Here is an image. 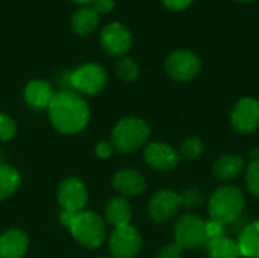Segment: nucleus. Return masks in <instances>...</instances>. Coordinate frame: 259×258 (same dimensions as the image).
Wrapping results in <instances>:
<instances>
[{
    "label": "nucleus",
    "mask_w": 259,
    "mask_h": 258,
    "mask_svg": "<svg viewBox=\"0 0 259 258\" xmlns=\"http://www.w3.org/2000/svg\"><path fill=\"white\" fill-rule=\"evenodd\" d=\"M52 125L61 134L73 135L83 131L90 122V106L85 99L73 90H61L49 106Z\"/></svg>",
    "instance_id": "obj_1"
},
{
    "label": "nucleus",
    "mask_w": 259,
    "mask_h": 258,
    "mask_svg": "<svg viewBox=\"0 0 259 258\" xmlns=\"http://www.w3.org/2000/svg\"><path fill=\"white\" fill-rule=\"evenodd\" d=\"M244 208V195L235 186H223L217 189L208 202V213L211 220L222 224L223 227L234 224L240 219Z\"/></svg>",
    "instance_id": "obj_2"
},
{
    "label": "nucleus",
    "mask_w": 259,
    "mask_h": 258,
    "mask_svg": "<svg viewBox=\"0 0 259 258\" xmlns=\"http://www.w3.org/2000/svg\"><path fill=\"white\" fill-rule=\"evenodd\" d=\"M150 135V128L140 117H124L118 120L111 134V144L121 154H131L146 144Z\"/></svg>",
    "instance_id": "obj_3"
},
{
    "label": "nucleus",
    "mask_w": 259,
    "mask_h": 258,
    "mask_svg": "<svg viewBox=\"0 0 259 258\" xmlns=\"http://www.w3.org/2000/svg\"><path fill=\"white\" fill-rule=\"evenodd\" d=\"M67 228L70 230L73 239L88 249L100 248L108 236L105 220L94 211L76 213Z\"/></svg>",
    "instance_id": "obj_4"
},
{
    "label": "nucleus",
    "mask_w": 259,
    "mask_h": 258,
    "mask_svg": "<svg viewBox=\"0 0 259 258\" xmlns=\"http://www.w3.org/2000/svg\"><path fill=\"white\" fill-rule=\"evenodd\" d=\"M108 84L106 70L97 62H87L70 71V88L77 94L94 96L100 93Z\"/></svg>",
    "instance_id": "obj_5"
},
{
    "label": "nucleus",
    "mask_w": 259,
    "mask_h": 258,
    "mask_svg": "<svg viewBox=\"0 0 259 258\" xmlns=\"http://www.w3.org/2000/svg\"><path fill=\"white\" fill-rule=\"evenodd\" d=\"M205 220L196 214L182 216L175 225V242L182 249H194L206 243Z\"/></svg>",
    "instance_id": "obj_6"
},
{
    "label": "nucleus",
    "mask_w": 259,
    "mask_h": 258,
    "mask_svg": "<svg viewBox=\"0 0 259 258\" xmlns=\"http://www.w3.org/2000/svg\"><path fill=\"white\" fill-rule=\"evenodd\" d=\"M143 239L135 227H117L109 236V252L114 258H134L141 249Z\"/></svg>",
    "instance_id": "obj_7"
},
{
    "label": "nucleus",
    "mask_w": 259,
    "mask_h": 258,
    "mask_svg": "<svg viewBox=\"0 0 259 258\" xmlns=\"http://www.w3.org/2000/svg\"><path fill=\"white\" fill-rule=\"evenodd\" d=\"M200 68L202 64L197 55L184 49L175 50L173 53L168 55L165 61L167 73L179 82H188L194 79L200 73Z\"/></svg>",
    "instance_id": "obj_8"
},
{
    "label": "nucleus",
    "mask_w": 259,
    "mask_h": 258,
    "mask_svg": "<svg viewBox=\"0 0 259 258\" xmlns=\"http://www.w3.org/2000/svg\"><path fill=\"white\" fill-rule=\"evenodd\" d=\"M58 202L62 207V211L79 213L83 211L88 202L87 186L74 176L65 178L58 189Z\"/></svg>",
    "instance_id": "obj_9"
},
{
    "label": "nucleus",
    "mask_w": 259,
    "mask_h": 258,
    "mask_svg": "<svg viewBox=\"0 0 259 258\" xmlns=\"http://www.w3.org/2000/svg\"><path fill=\"white\" fill-rule=\"evenodd\" d=\"M181 207V196L178 193L173 190H159L150 198L147 211L152 220L156 224H165L178 214Z\"/></svg>",
    "instance_id": "obj_10"
},
{
    "label": "nucleus",
    "mask_w": 259,
    "mask_h": 258,
    "mask_svg": "<svg viewBox=\"0 0 259 258\" xmlns=\"http://www.w3.org/2000/svg\"><path fill=\"white\" fill-rule=\"evenodd\" d=\"M100 44L103 50L114 56H123L132 46V35L121 23H109L100 32Z\"/></svg>",
    "instance_id": "obj_11"
},
{
    "label": "nucleus",
    "mask_w": 259,
    "mask_h": 258,
    "mask_svg": "<svg viewBox=\"0 0 259 258\" xmlns=\"http://www.w3.org/2000/svg\"><path fill=\"white\" fill-rule=\"evenodd\" d=\"M232 126L241 134H250L259 126V100L243 97L237 102L231 114Z\"/></svg>",
    "instance_id": "obj_12"
},
{
    "label": "nucleus",
    "mask_w": 259,
    "mask_h": 258,
    "mask_svg": "<svg viewBox=\"0 0 259 258\" xmlns=\"http://www.w3.org/2000/svg\"><path fill=\"white\" fill-rule=\"evenodd\" d=\"M144 161L155 170L170 172L179 164V154L167 143L153 141L144 148Z\"/></svg>",
    "instance_id": "obj_13"
},
{
    "label": "nucleus",
    "mask_w": 259,
    "mask_h": 258,
    "mask_svg": "<svg viewBox=\"0 0 259 258\" xmlns=\"http://www.w3.org/2000/svg\"><path fill=\"white\" fill-rule=\"evenodd\" d=\"M112 187L123 198H135L146 190V179L134 169H121L114 175Z\"/></svg>",
    "instance_id": "obj_14"
},
{
    "label": "nucleus",
    "mask_w": 259,
    "mask_h": 258,
    "mask_svg": "<svg viewBox=\"0 0 259 258\" xmlns=\"http://www.w3.org/2000/svg\"><path fill=\"white\" fill-rule=\"evenodd\" d=\"M29 248V237L23 230L11 228L0 236V258H23Z\"/></svg>",
    "instance_id": "obj_15"
},
{
    "label": "nucleus",
    "mask_w": 259,
    "mask_h": 258,
    "mask_svg": "<svg viewBox=\"0 0 259 258\" xmlns=\"http://www.w3.org/2000/svg\"><path fill=\"white\" fill-rule=\"evenodd\" d=\"M55 97L53 87L41 79L30 81L24 88V100L33 109H46Z\"/></svg>",
    "instance_id": "obj_16"
},
{
    "label": "nucleus",
    "mask_w": 259,
    "mask_h": 258,
    "mask_svg": "<svg viewBox=\"0 0 259 258\" xmlns=\"http://www.w3.org/2000/svg\"><path fill=\"white\" fill-rule=\"evenodd\" d=\"M131 219H132V208L126 198L115 196L108 201L105 207V220L109 225H112L114 228L124 227L131 224Z\"/></svg>",
    "instance_id": "obj_17"
},
{
    "label": "nucleus",
    "mask_w": 259,
    "mask_h": 258,
    "mask_svg": "<svg viewBox=\"0 0 259 258\" xmlns=\"http://www.w3.org/2000/svg\"><path fill=\"white\" fill-rule=\"evenodd\" d=\"M99 26V14L93 6H80L71 15V27L77 35L87 36Z\"/></svg>",
    "instance_id": "obj_18"
},
{
    "label": "nucleus",
    "mask_w": 259,
    "mask_h": 258,
    "mask_svg": "<svg viewBox=\"0 0 259 258\" xmlns=\"http://www.w3.org/2000/svg\"><path fill=\"white\" fill-rule=\"evenodd\" d=\"M246 163L243 160V157L240 155H234V154H228L220 157L215 164H214V175L222 179V181H231L234 178H237L238 175H241V172L244 170Z\"/></svg>",
    "instance_id": "obj_19"
},
{
    "label": "nucleus",
    "mask_w": 259,
    "mask_h": 258,
    "mask_svg": "<svg viewBox=\"0 0 259 258\" xmlns=\"http://www.w3.org/2000/svg\"><path fill=\"white\" fill-rule=\"evenodd\" d=\"M209 258H240V246L235 240L226 236H220L215 239L206 240L203 245Z\"/></svg>",
    "instance_id": "obj_20"
},
{
    "label": "nucleus",
    "mask_w": 259,
    "mask_h": 258,
    "mask_svg": "<svg viewBox=\"0 0 259 258\" xmlns=\"http://www.w3.org/2000/svg\"><path fill=\"white\" fill-rule=\"evenodd\" d=\"M241 257L259 258V220L247 224L238 237Z\"/></svg>",
    "instance_id": "obj_21"
},
{
    "label": "nucleus",
    "mask_w": 259,
    "mask_h": 258,
    "mask_svg": "<svg viewBox=\"0 0 259 258\" xmlns=\"http://www.w3.org/2000/svg\"><path fill=\"white\" fill-rule=\"evenodd\" d=\"M20 184H21V176L18 170L12 166L2 164L0 166V201L14 196Z\"/></svg>",
    "instance_id": "obj_22"
},
{
    "label": "nucleus",
    "mask_w": 259,
    "mask_h": 258,
    "mask_svg": "<svg viewBox=\"0 0 259 258\" xmlns=\"http://www.w3.org/2000/svg\"><path fill=\"white\" fill-rule=\"evenodd\" d=\"M115 71H117L120 79H123L126 82H132V81H135L138 78L140 68H138V64L134 59L121 58L115 64Z\"/></svg>",
    "instance_id": "obj_23"
},
{
    "label": "nucleus",
    "mask_w": 259,
    "mask_h": 258,
    "mask_svg": "<svg viewBox=\"0 0 259 258\" xmlns=\"http://www.w3.org/2000/svg\"><path fill=\"white\" fill-rule=\"evenodd\" d=\"M205 151L203 143L199 138H188L181 144V155L187 160H196L199 158Z\"/></svg>",
    "instance_id": "obj_24"
},
{
    "label": "nucleus",
    "mask_w": 259,
    "mask_h": 258,
    "mask_svg": "<svg viewBox=\"0 0 259 258\" xmlns=\"http://www.w3.org/2000/svg\"><path fill=\"white\" fill-rule=\"evenodd\" d=\"M15 134H17L15 120L8 114L0 113V141H9L15 137Z\"/></svg>",
    "instance_id": "obj_25"
},
{
    "label": "nucleus",
    "mask_w": 259,
    "mask_h": 258,
    "mask_svg": "<svg viewBox=\"0 0 259 258\" xmlns=\"http://www.w3.org/2000/svg\"><path fill=\"white\" fill-rule=\"evenodd\" d=\"M246 182L249 187V192L259 198V160L250 161V164L247 166V172H246Z\"/></svg>",
    "instance_id": "obj_26"
},
{
    "label": "nucleus",
    "mask_w": 259,
    "mask_h": 258,
    "mask_svg": "<svg viewBox=\"0 0 259 258\" xmlns=\"http://www.w3.org/2000/svg\"><path fill=\"white\" fill-rule=\"evenodd\" d=\"M181 204L182 207H197L203 202V195L197 190V189H188V190H184L181 195Z\"/></svg>",
    "instance_id": "obj_27"
},
{
    "label": "nucleus",
    "mask_w": 259,
    "mask_h": 258,
    "mask_svg": "<svg viewBox=\"0 0 259 258\" xmlns=\"http://www.w3.org/2000/svg\"><path fill=\"white\" fill-rule=\"evenodd\" d=\"M182 251L184 249L176 242H173V243H168L164 248H161V251L158 252V258H181Z\"/></svg>",
    "instance_id": "obj_28"
},
{
    "label": "nucleus",
    "mask_w": 259,
    "mask_h": 258,
    "mask_svg": "<svg viewBox=\"0 0 259 258\" xmlns=\"http://www.w3.org/2000/svg\"><path fill=\"white\" fill-rule=\"evenodd\" d=\"M114 146L111 144V141H99L97 144H96V149H94V152H96V155L99 157V158H102V160H106V158H109L112 154H114Z\"/></svg>",
    "instance_id": "obj_29"
},
{
    "label": "nucleus",
    "mask_w": 259,
    "mask_h": 258,
    "mask_svg": "<svg viewBox=\"0 0 259 258\" xmlns=\"http://www.w3.org/2000/svg\"><path fill=\"white\" fill-rule=\"evenodd\" d=\"M205 233H206V239H215L223 236V225L215 222V220H209L205 222Z\"/></svg>",
    "instance_id": "obj_30"
},
{
    "label": "nucleus",
    "mask_w": 259,
    "mask_h": 258,
    "mask_svg": "<svg viewBox=\"0 0 259 258\" xmlns=\"http://www.w3.org/2000/svg\"><path fill=\"white\" fill-rule=\"evenodd\" d=\"M161 2L164 3L165 8L171 11H184L190 8V5L193 3V0H161Z\"/></svg>",
    "instance_id": "obj_31"
},
{
    "label": "nucleus",
    "mask_w": 259,
    "mask_h": 258,
    "mask_svg": "<svg viewBox=\"0 0 259 258\" xmlns=\"http://www.w3.org/2000/svg\"><path fill=\"white\" fill-rule=\"evenodd\" d=\"M114 0H94L93 2V8L97 11V14H108L114 9Z\"/></svg>",
    "instance_id": "obj_32"
},
{
    "label": "nucleus",
    "mask_w": 259,
    "mask_h": 258,
    "mask_svg": "<svg viewBox=\"0 0 259 258\" xmlns=\"http://www.w3.org/2000/svg\"><path fill=\"white\" fill-rule=\"evenodd\" d=\"M74 3H77V5H82V6H88L90 3H93L94 0H73Z\"/></svg>",
    "instance_id": "obj_33"
},
{
    "label": "nucleus",
    "mask_w": 259,
    "mask_h": 258,
    "mask_svg": "<svg viewBox=\"0 0 259 258\" xmlns=\"http://www.w3.org/2000/svg\"><path fill=\"white\" fill-rule=\"evenodd\" d=\"M235 2H241V3H247V2H253V0H235Z\"/></svg>",
    "instance_id": "obj_34"
},
{
    "label": "nucleus",
    "mask_w": 259,
    "mask_h": 258,
    "mask_svg": "<svg viewBox=\"0 0 259 258\" xmlns=\"http://www.w3.org/2000/svg\"><path fill=\"white\" fill-rule=\"evenodd\" d=\"M3 164V155H2V152H0V166Z\"/></svg>",
    "instance_id": "obj_35"
},
{
    "label": "nucleus",
    "mask_w": 259,
    "mask_h": 258,
    "mask_svg": "<svg viewBox=\"0 0 259 258\" xmlns=\"http://www.w3.org/2000/svg\"><path fill=\"white\" fill-rule=\"evenodd\" d=\"M97 258H109V257H97Z\"/></svg>",
    "instance_id": "obj_36"
}]
</instances>
